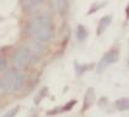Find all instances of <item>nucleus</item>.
<instances>
[{
  "label": "nucleus",
  "mask_w": 129,
  "mask_h": 117,
  "mask_svg": "<svg viewBox=\"0 0 129 117\" xmlns=\"http://www.w3.org/2000/svg\"><path fill=\"white\" fill-rule=\"evenodd\" d=\"M42 0H28L27 4H26V8L27 9H32V8H36L38 4H40Z\"/></svg>",
  "instance_id": "dca6fc26"
},
{
  "label": "nucleus",
  "mask_w": 129,
  "mask_h": 117,
  "mask_svg": "<svg viewBox=\"0 0 129 117\" xmlns=\"http://www.w3.org/2000/svg\"><path fill=\"white\" fill-rule=\"evenodd\" d=\"M17 69L10 68L8 69L4 74V77L1 78V84H3V90L4 92H10L12 91V85H14V80L16 77Z\"/></svg>",
  "instance_id": "20e7f679"
},
{
  "label": "nucleus",
  "mask_w": 129,
  "mask_h": 117,
  "mask_svg": "<svg viewBox=\"0 0 129 117\" xmlns=\"http://www.w3.org/2000/svg\"><path fill=\"white\" fill-rule=\"evenodd\" d=\"M28 49H30V51H33V52L37 53V54H41V53L44 52V49H43V43L40 42V41H37V39H33V41L31 42V46Z\"/></svg>",
  "instance_id": "9d476101"
},
{
  "label": "nucleus",
  "mask_w": 129,
  "mask_h": 117,
  "mask_svg": "<svg viewBox=\"0 0 129 117\" xmlns=\"http://www.w3.org/2000/svg\"><path fill=\"white\" fill-rule=\"evenodd\" d=\"M55 8L60 14L65 12L67 10V0H55Z\"/></svg>",
  "instance_id": "ddd939ff"
},
{
  "label": "nucleus",
  "mask_w": 129,
  "mask_h": 117,
  "mask_svg": "<svg viewBox=\"0 0 129 117\" xmlns=\"http://www.w3.org/2000/svg\"><path fill=\"white\" fill-rule=\"evenodd\" d=\"M87 37V31H86V27L82 26V25H79L78 29H76V39L79 42H82L85 41Z\"/></svg>",
  "instance_id": "9b49d317"
},
{
  "label": "nucleus",
  "mask_w": 129,
  "mask_h": 117,
  "mask_svg": "<svg viewBox=\"0 0 129 117\" xmlns=\"http://www.w3.org/2000/svg\"><path fill=\"white\" fill-rule=\"evenodd\" d=\"M31 59V53L30 49L26 47H19L15 51L14 56H12V62L17 68H22L25 67Z\"/></svg>",
  "instance_id": "f03ea898"
},
{
  "label": "nucleus",
  "mask_w": 129,
  "mask_h": 117,
  "mask_svg": "<svg viewBox=\"0 0 129 117\" xmlns=\"http://www.w3.org/2000/svg\"><path fill=\"white\" fill-rule=\"evenodd\" d=\"M118 57H119L118 51H116V49H111V51H108L107 53L103 54L102 59L100 60L97 70H99V72H102L106 67H108V65H111V64L116 63V62L118 60Z\"/></svg>",
  "instance_id": "7ed1b4c3"
},
{
  "label": "nucleus",
  "mask_w": 129,
  "mask_h": 117,
  "mask_svg": "<svg viewBox=\"0 0 129 117\" xmlns=\"http://www.w3.org/2000/svg\"><path fill=\"white\" fill-rule=\"evenodd\" d=\"M40 29V17H35V19H32L28 22V25H27V32L30 33L31 36H36V33H37V31Z\"/></svg>",
  "instance_id": "6e6552de"
},
{
  "label": "nucleus",
  "mask_w": 129,
  "mask_h": 117,
  "mask_svg": "<svg viewBox=\"0 0 129 117\" xmlns=\"http://www.w3.org/2000/svg\"><path fill=\"white\" fill-rule=\"evenodd\" d=\"M53 37V25H52V20L49 16L42 15L40 16V29L37 31L35 38L40 41L42 43L48 42Z\"/></svg>",
  "instance_id": "f257e3e1"
},
{
  "label": "nucleus",
  "mask_w": 129,
  "mask_h": 117,
  "mask_svg": "<svg viewBox=\"0 0 129 117\" xmlns=\"http://www.w3.org/2000/svg\"><path fill=\"white\" fill-rule=\"evenodd\" d=\"M75 104H76V101H70V102H68V104H67L65 106H63V107H58V110L49 111L48 115H55V113H60V112H64V111H69V110H71V107H73Z\"/></svg>",
  "instance_id": "f8f14e48"
},
{
  "label": "nucleus",
  "mask_w": 129,
  "mask_h": 117,
  "mask_svg": "<svg viewBox=\"0 0 129 117\" xmlns=\"http://www.w3.org/2000/svg\"><path fill=\"white\" fill-rule=\"evenodd\" d=\"M111 21H112V16H109V15H107V16H103L102 19L100 20V24L99 26H97V35H102L105 31H106V29L109 26V24H111Z\"/></svg>",
  "instance_id": "0eeeda50"
},
{
  "label": "nucleus",
  "mask_w": 129,
  "mask_h": 117,
  "mask_svg": "<svg viewBox=\"0 0 129 117\" xmlns=\"http://www.w3.org/2000/svg\"><path fill=\"white\" fill-rule=\"evenodd\" d=\"M19 110H20V107L19 106H15V107H12L11 110H9L5 115L3 117H15L16 115H17V112H19Z\"/></svg>",
  "instance_id": "2eb2a0df"
},
{
  "label": "nucleus",
  "mask_w": 129,
  "mask_h": 117,
  "mask_svg": "<svg viewBox=\"0 0 129 117\" xmlns=\"http://www.w3.org/2000/svg\"><path fill=\"white\" fill-rule=\"evenodd\" d=\"M125 12H127V16L129 17V4H128V6H127V9H125Z\"/></svg>",
  "instance_id": "aec40b11"
},
{
  "label": "nucleus",
  "mask_w": 129,
  "mask_h": 117,
  "mask_svg": "<svg viewBox=\"0 0 129 117\" xmlns=\"http://www.w3.org/2000/svg\"><path fill=\"white\" fill-rule=\"evenodd\" d=\"M46 94H47V88H44V89H43V90H42V91L40 92V94H38V96L35 99V102H36V104H38L41 100H42V98H43V96H44Z\"/></svg>",
  "instance_id": "f3484780"
},
{
  "label": "nucleus",
  "mask_w": 129,
  "mask_h": 117,
  "mask_svg": "<svg viewBox=\"0 0 129 117\" xmlns=\"http://www.w3.org/2000/svg\"><path fill=\"white\" fill-rule=\"evenodd\" d=\"M95 99H96V94H95V90L92 88H89L87 91L85 92V96H84V105H82V111H86L89 110L93 102H95Z\"/></svg>",
  "instance_id": "39448f33"
},
{
  "label": "nucleus",
  "mask_w": 129,
  "mask_h": 117,
  "mask_svg": "<svg viewBox=\"0 0 129 117\" xmlns=\"http://www.w3.org/2000/svg\"><path fill=\"white\" fill-rule=\"evenodd\" d=\"M87 65H76V73L78 74H82L84 72H86L87 70Z\"/></svg>",
  "instance_id": "a211bd4d"
},
{
  "label": "nucleus",
  "mask_w": 129,
  "mask_h": 117,
  "mask_svg": "<svg viewBox=\"0 0 129 117\" xmlns=\"http://www.w3.org/2000/svg\"><path fill=\"white\" fill-rule=\"evenodd\" d=\"M0 92H4V90H3V84H1V78H0Z\"/></svg>",
  "instance_id": "6ab92c4d"
},
{
  "label": "nucleus",
  "mask_w": 129,
  "mask_h": 117,
  "mask_svg": "<svg viewBox=\"0 0 129 117\" xmlns=\"http://www.w3.org/2000/svg\"><path fill=\"white\" fill-rule=\"evenodd\" d=\"M25 81H26L25 74H23L22 72H20V70H17L15 80H14V85H12V91H14V92L20 91L21 89L23 88V85H25Z\"/></svg>",
  "instance_id": "423d86ee"
},
{
  "label": "nucleus",
  "mask_w": 129,
  "mask_h": 117,
  "mask_svg": "<svg viewBox=\"0 0 129 117\" xmlns=\"http://www.w3.org/2000/svg\"><path fill=\"white\" fill-rule=\"evenodd\" d=\"M8 70V59L4 56H0V73Z\"/></svg>",
  "instance_id": "4468645a"
},
{
  "label": "nucleus",
  "mask_w": 129,
  "mask_h": 117,
  "mask_svg": "<svg viewBox=\"0 0 129 117\" xmlns=\"http://www.w3.org/2000/svg\"><path fill=\"white\" fill-rule=\"evenodd\" d=\"M114 106H116V108L118 111H127V110H129V99L127 98L118 99L114 102Z\"/></svg>",
  "instance_id": "1a4fd4ad"
}]
</instances>
